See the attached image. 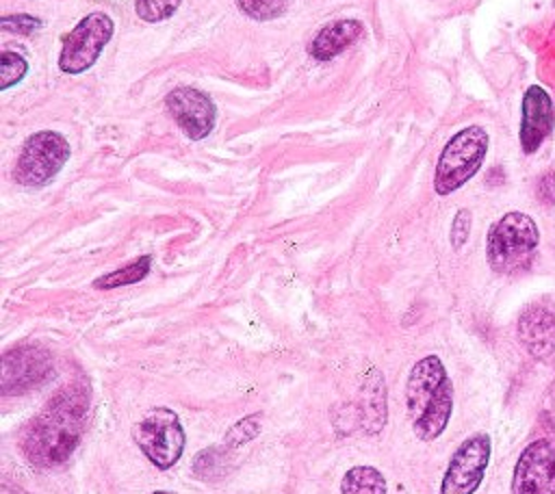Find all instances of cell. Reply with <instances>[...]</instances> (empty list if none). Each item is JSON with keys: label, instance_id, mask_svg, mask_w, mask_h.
Segmentation results:
<instances>
[{"label": "cell", "instance_id": "obj_1", "mask_svg": "<svg viewBox=\"0 0 555 494\" xmlns=\"http://www.w3.org/2000/svg\"><path fill=\"white\" fill-rule=\"evenodd\" d=\"M89 384L74 381L63 386L46 401L20 431V448L24 457L41 468H52L69 459L87 427Z\"/></svg>", "mask_w": 555, "mask_h": 494}, {"label": "cell", "instance_id": "obj_2", "mask_svg": "<svg viewBox=\"0 0 555 494\" xmlns=\"http://www.w3.org/2000/svg\"><path fill=\"white\" fill-rule=\"evenodd\" d=\"M538 225L522 212L503 214L488 232L486 256L496 273H516L529 266L538 247Z\"/></svg>", "mask_w": 555, "mask_h": 494}, {"label": "cell", "instance_id": "obj_3", "mask_svg": "<svg viewBox=\"0 0 555 494\" xmlns=\"http://www.w3.org/2000/svg\"><path fill=\"white\" fill-rule=\"evenodd\" d=\"M488 132L481 126H468L455 132L440 152L434 173L438 195H449L468 182L481 167L488 152Z\"/></svg>", "mask_w": 555, "mask_h": 494}, {"label": "cell", "instance_id": "obj_4", "mask_svg": "<svg viewBox=\"0 0 555 494\" xmlns=\"http://www.w3.org/2000/svg\"><path fill=\"white\" fill-rule=\"evenodd\" d=\"M69 154V143L61 132L39 130L24 141L13 178L22 186H43L63 169Z\"/></svg>", "mask_w": 555, "mask_h": 494}, {"label": "cell", "instance_id": "obj_5", "mask_svg": "<svg viewBox=\"0 0 555 494\" xmlns=\"http://www.w3.org/2000/svg\"><path fill=\"white\" fill-rule=\"evenodd\" d=\"M134 442L145 457L160 470L171 468L184 451V429L180 418L169 407H154L132 429Z\"/></svg>", "mask_w": 555, "mask_h": 494}, {"label": "cell", "instance_id": "obj_6", "mask_svg": "<svg viewBox=\"0 0 555 494\" xmlns=\"http://www.w3.org/2000/svg\"><path fill=\"white\" fill-rule=\"evenodd\" d=\"M115 30L113 20L102 13L93 11L85 15L63 39L59 67L65 74H82L100 58L104 46L111 41Z\"/></svg>", "mask_w": 555, "mask_h": 494}, {"label": "cell", "instance_id": "obj_7", "mask_svg": "<svg viewBox=\"0 0 555 494\" xmlns=\"http://www.w3.org/2000/svg\"><path fill=\"white\" fill-rule=\"evenodd\" d=\"M490 459V438L475 433L466 438L453 453L442 477L440 494H473L486 472Z\"/></svg>", "mask_w": 555, "mask_h": 494}, {"label": "cell", "instance_id": "obj_8", "mask_svg": "<svg viewBox=\"0 0 555 494\" xmlns=\"http://www.w3.org/2000/svg\"><path fill=\"white\" fill-rule=\"evenodd\" d=\"M52 373V358L43 347L20 344L2 355L0 390L2 394H22L43 384Z\"/></svg>", "mask_w": 555, "mask_h": 494}, {"label": "cell", "instance_id": "obj_9", "mask_svg": "<svg viewBox=\"0 0 555 494\" xmlns=\"http://www.w3.org/2000/svg\"><path fill=\"white\" fill-rule=\"evenodd\" d=\"M512 494H555V440H535L520 453Z\"/></svg>", "mask_w": 555, "mask_h": 494}, {"label": "cell", "instance_id": "obj_10", "mask_svg": "<svg viewBox=\"0 0 555 494\" xmlns=\"http://www.w3.org/2000/svg\"><path fill=\"white\" fill-rule=\"evenodd\" d=\"M165 106L173 121L180 126V130L193 141L208 136L215 128V102L195 87H176L167 93Z\"/></svg>", "mask_w": 555, "mask_h": 494}, {"label": "cell", "instance_id": "obj_11", "mask_svg": "<svg viewBox=\"0 0 555 494\" xmlns=\"http://www.w3.org/2000/svg\"><path fill=\"white\" fill-rule=\"evenodd\" d=\"M447 381H449V377H447L444 364L440 362L438 355H425L412 366V370L408 375V384H405L408 416L412 422L423 416V412L438 396V392L442 390V386Z\"/></svg>", "mask_w": 555, "mask_h": 494}, {"label": "cell", "instance_id": "obj_12", "mask_svg": "<svg viewBox=\"0 0 555 494\" xmlns=\"http://www.w3.org/2000/svg\"><path fill=\"white\" fill-rule=\"evenodd\" d=\"M555 123V110L551 95L531 84L522 95V119H520V145L525 154H533L542 141L551 134Z\"/></svg>", "mask_w": 555, "mask_h": 494}, {"label": "cell", "instance_id": "obj_13", "mask_svg": "<svg viewBox=\"0 0 555 494\" xmlns=\"http://www.w3.org/2000/svg\"><path fill=\"white\" fill-rule=\"evenodd\" d=\"M362 35L364 24L360 20H336L317 32L308 46V52L317 61H330L353 46Z\"/></svg>", "mask_w": 555, "mask_h": 494}, {"label": "cell", "instance_id": "obj_14", "mask_svg": "<svg viewBox=\"0 0 555 494\" xmlns=\"http://www.w3.org/2000/svg\"><path fill=\"white\" fill-rule=\"evenodd\" d=\"M451 412H453V384L449 379L442 386V390L438 392V396L423 412V416L412 422V429H414L416 438L423 440V442L436 440L444 431V427L449 425Z\"/></svg>", "mask_w": 555, "mask_h": 494}, {"label": "cell", "instance_id": "obj_15", "mask_svg": "<svg viewBox=\"0 0 555 494\" xmlns=\"http://www.w3.org/2000/svg\"><path fill=\"white\" fill-rule=\"evenodd\" d=\"M520 336L535 355H548L555 349V321L544 310H529L520 318Z\"/></svg>", "mask_w": 555, "mask_h": 494}, {"label": "cell", "instance_id": "obj_16", "mask_svg": "<svg viewBox=\"0 0 555 494\" xmlns=\"http://www.w3.org/2000/svg\"><path fill=\"white\" fill-rule=\"evenodd\" d=\"M340 494H386V479L373 466H353L340 481Z\"/></svg>", "mask_w": 555, "mask_h": 494}, {"label": "cell", "instance_id": "obj_17", "mask_svg": "<svg viewBox=\"0 0 555 494\" xmlns=\"http://www.w3.org/2000/svg\"><path fill=\"white\" fill-rule=\"evenodd\" d=\"M150 264H152V258L150 256H141L139 260L117 269V271H111L102 277H98L93 282L95 288H117V286H128V284H134L139 280H143L150 271Z\"/></svg>", "mask_w": 555, "mask_h": 494}, {"label": "cell", "instance_id": "obj_18", "mask_svg": "<svg viewBox=\"0 0 555 494\" xmlns=\"http://www.w3.org/2000/svg\"><path fill=\"white\" fill-rule=\"evenodd\" d=\"M180 4L182 0H134V13L139 20L156 24L171 17Z\"/></svg>", "mask_w": 555, "mask_h": 494}, {"label": "cell", "instance_id": "obj_19", "mask_svg": "<svg viewBox=\"0 0 555 494\" xmlns=\"http://www.w3.org/2000/svg\"><path fill=\"white\" fill-rule=\"evenodd\" d=\"M28 72V63L22 54L4 50L0 56V89H9L17 84Z\"/></svg>", "mask_w": 555, "mask_h": 494}, {"label": "cell", "instance_id": "obj_20", "mask_svg": "<svg viewBox=\"0 0 555 494\" xmlns=\"http://www.w3.org/2000/svg\"><path fill=\"white\" fill-rule=\"evenodd\" d=\"M238 9L251 20H273L282 15L288 6V0H236Z\"/></svg>", "mask_w": 555, "mask_h": 494}, {"label": "cell", "instance_id": "obj_21", "mask_svg": "<svg viewBox=\"0 0 555 494\" xmlns=\"http://www.w3.org/2000/svg\"><path fill=\"white\" fill-rule=\"evenodd\" d=\"M0 28L2 32H11V35H30L37 28H41V20L28 13H15V15H4L0 20Z\"/></svg>", "mask_w": 555, "mask_h": 494}, {"label": "cell", "instance_id": "obj_22", "mask_svg": "<svg viewBox=\"0 0 555 494\" xmlns=\"http://www.w3.org/2000/svg\"><path fill=\"white\" fill-rule=\"evenodd\" d=\"M258 431H260L258 416H247V418L238 420V422L228 431V435L223 438V442H228V444H232V446H241V444L249 442Z\"/></svg>", "mask_w": 555, "mask_h": 494}, {"label": "cell", "instance_id": "obj_23", "mask_svg": "<svg viewBox=\"0 0 555 494\" xmlns=\"http://www.w3.org/2000/svg\"><path fill=\"white\" fill-rule=\"evenodd\" d=\"M470 234V212L466 208L457 210L453 223H451V245L453 249H462Z\"/></svg>", "mask_w": 555, "mask_h": 494}, {"label": "cell", "instance_id": "obj_24", "mask_svg": "<svg viewBox=\"0 0 555 494\" xmlns=\"http://www.w3.org/2000/svg\"><path fill=\"white\" fill-rule=\"evenodd\" d=\"M538 197L544 204H555V173H546L538 182Z\"/></svg>", "mask_w": 555, "mask_h": 494}, {"label": "cell", "instance_id": "obj_25", "mask_svg": "<svg viewBox=\"0 0 555 494\" xmlns=\"http://www.w3.org/2000/svg\"><path fill=\"white\" fill-rule=\"evenodd\" d=\"M2 494H28V492L22 490V487H15V485L4 483V485H2Z\"/></svg>", "mask_w": 555, "mask_h": 494}, {"label": "cell", "instance_id": "obj_26", "mask_svg": "<svg viewBox=\"0 0 555 494\" xmlns=\"http://www.w3.org/2000/svg\"><path fill=\"white\" fill-rule=\"evenodd\" d=\"M152 494H173V492H165V490H156V492H152Z\"/></svg>", "mask_w": 555, "mask_h": 494}]
</instances>
